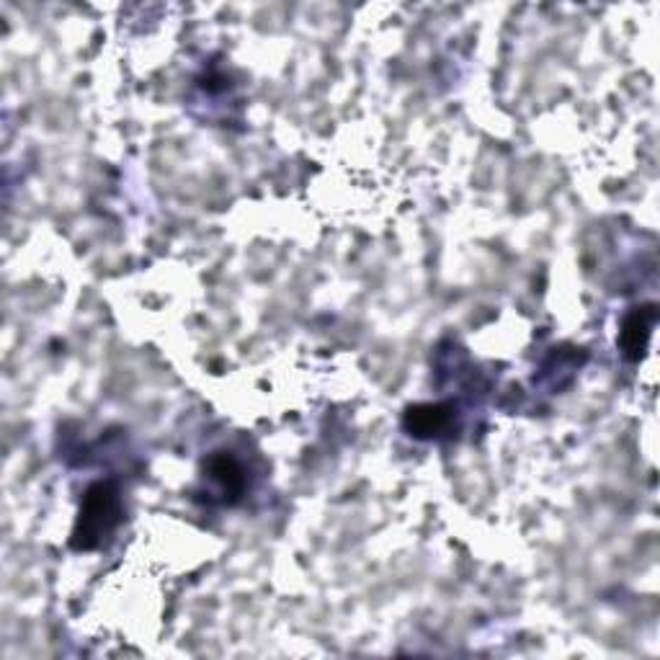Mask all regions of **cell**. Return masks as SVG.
I'll return each instance as SVG.
<instances>
[{
	"label": "cell",
	"mask_w": 660,
	"mask_h": 660,
	"mask_svg": "<svg viewBox=\"0 0 660 660\" xmlns=\"http://www.w3.org/2000/svg\"><path fill=\"white\" fill-rule=\"evenodd\" d=\"M119 518H122V501H119L114 482L103 480L90 486L83 496L78 522H75L73 539H70L73 550H98L103 539L111 537V531L119 526Z\"/></svg>",
	"instance_id": "obj_1"
},
{
	"label": "cell",
	"mask_w": 660,
	"mask_h": 660,
	"mask_svg": "<svg viewBox=\"0 0 660 660\" xmlns=\"http://www.w3.org/2000/svg\"><path fill=\"white\" fill-rule=\"evenodd\" d=\"M658 322V310L656 305H645V307H635L627 318L622 320V330H620V346L622 354L627 356L630 362H640L645 356V349H648L652 328Z\"/></svg>",
	"instance_id": "obj_2"
},
{
	"label": "cell",
	"mask_w": 660,
	"mask_h": 660,
	"mask_svg": "<svg viewBox=\"0 0 660 660\" xmlns=\"http://www.w3.org/2000/svg\"><path fill=\"white\" fill-rule=\"evenodd\" d=\"M205 475H207V480L217 488V493L222 496L224 503H235L245 490V473H243L241 462L224 452H217L209 456L207 465H205Z\"/></svg>",
	"instance_id": "obj_3"
},
{
	"label": "cell",
	"mask_w": 660,
	"mask_h": 660,
	"mask_svg": "<svg viewBox=\"0 0 660 660\" xmlns=\"http://www.w3.org/2000/svg\"><path fill=\"white\" fill-rule=\"evenodd\" d=\"M452 424H454L452 405L424 403V405H413V408L405 413V428L411 431V437L418 439L441 437V433L449 431V426Z\"/></svg>",
	"instance_id": "obj_4"
}]
</instances>
